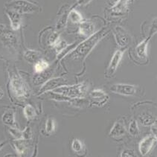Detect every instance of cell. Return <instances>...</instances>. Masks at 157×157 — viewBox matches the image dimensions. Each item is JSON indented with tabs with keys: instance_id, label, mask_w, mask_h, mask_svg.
Here are the masks:
<instances>
[{
	"instance_id": "cell-1",
	"label": "cell",
	"mask_w": 157,
	"mask_h": 157,
	"mask_svg": "<svg viewBox=\"0 0 157 157\" xmlns=\"http://www.w3.org/2000/svg\"><path fill=\"white\" fill-rule=\"evenodd\" d=\"M107 33L108 31L104 28L94 33L92 36L87 37L84 41L80 43L76 47L75 49L70 54L71 58L75 60H83L86 58Z\"/></svg>"
},
{
	"instance_id": "cell-2",
	"label": "cell",
	"mask_w": 157,
	"mask_h": 157,
	"mask_svg": "<svg viewBox=\"0 0 157 157\" xmlns=\"http://www.w3.org/2000/svg\"><path fill=\"white\" fill-rule=\"evenodd\" d=\"M86 84L82 83L76 85H62L52 90L54 93L69 98H81L85 96L87 92Z\"/></svg>"
},
{
	"instance_id": "cell-3",
	"label": "cell",
	"mask_w": 157,
	"mask_h": 157,
	"mask_svg": "<svg viewBox=\"0 0 157 157\" xmlns=\"http://www.w3.org/2000/svg\"><path fill=\"white\" fill-rule=\"evenodd\" d=\"M7 8L18 12L20 14L33 13L39 10V7L28 0H12L7 3Z\"/></svg>"
},
{
	"instance_id": "cell-4",
	"label": "cell",
	"mask_w": 157,
	"mask_h": 157,
	"mask_svg": "<svg viewBox=\"0 0 157 157\" xmlns=\"http://www.w3.org/2000/svg\"><path fill=\"white\" fill-rule=\"evenodd\" d=\"M10 88L13 94L18 98L27 97L29 91L25 82L19 75H14L10 81Z\"/></svg>"
},
{
	"instance_id": "cell-5",
	"label": "cell",
	"mask_w": 157,
	"mask_h": 157,
	"mask_svg": "<svg viewBox=\"0 0 157 157\" xmlns=\"http://www.w3.org/2000/svg\"><path fill=\"white\" fill-rule=\"evenodd\" d=\"M113 93L124 96H134L137 92V86L127 83H115L110 87Z\"/></svg>"
},
{
	"instance_id": "cell-6",
	"label": "cell",
	"mask_w": 157,
	"mask_h": 157,
	"mask_svg": "<svg viewBox=\"0 0 157 157\" xmlns=\"http://www.w3.org/2000/svg\"><path fill=\"white\" fill-rule=\"evenodd\" d=\"M115 40L120 48H125L130 42V36L128 32L121 26H116L113 29Z\"/></svg>"
},
{
	"instance_id": "cell-7",
	"label": "cell",
	"mask_w": 157,
	"mask_h": 157,
	"mask_svg": "<svg viewBox=\"0 0 157 157\" xmlns=\"http://www.w3.org/2000/svg\"><path fill=\"white\" fill-rule=\"evenodd\" d=\"M90 98L93 105L102 106L108 102L109 98L105 92L100 89H97V90H92L90 92Z\"/></svg>"
},
{
	"instance_id": "cell-8",
	"label": "cell",
	"mask_w": 157,
	"mask_h": 157,
	"mask_svg": "<svg viewBox=\"0 0 157 157\" xmlns=\"http://www.w3.org/2000/svg\"><path fill=\"white\" fill-rule=\"evenodd\" d=\"M124 53V51H122L121 49H118L114 52L109 63V66H108L107 71H106L108 77L113 76L116 73L117 69H118V66H119L120 63L121 62L122 58H123Z\"/></svg>"
},
{
	"instance_id": "cell-9",
	"label": "cell",
	"mask_w": 157,
	"mask_h": 157,
	"mask_svg": "<svg viewBox=\"0 0 157 157\" xmlns=\"http://www.w3.org/2000/svg\"><path fill=\"white\" fill-rule=\"evenodd\" d=\"M156 141V139L153 136V135L147 136L142 139L139 144V151L141 155L143 156H147L152 150Z\"/></svg>"
},
{
	"instance_id": "cell-10",
	"label": "cell",
	"mask_w": 157,
	"mask_h": 157,
	"mask_svg": "<svg viewBox=\"0 0 157 157\" xmlns=\"http://www.w3.org/2000/svg\"><path fill=\"white\" fill-rule=\"evenodd\" d=\"M66 80L63 78H50L47 81L43 86L40 89V93L43 94L44 92L52 91L55 89L57 88L58 86H62L64 83H65Z\"/></svg>"
},
{
	"instance_id": "cell-11",
	"label": "cell",
	"mask_w": 157,
	"mask_h": 157,
	"mask_svg": "<svg viewBox=\"0 0 157 157\" xmlns=\"http://www.w3.org/2000/svg\"><path fill=\"white\" fill-rule=\"evenodd\" d=\"M6 13L9 18L11 29L13 31L18 30L20 28L21 24H22V14L15 11V10L8 9V8L6 10Z\"/></svg>"
},
{
	"instance_id": "cell-12",
	"label": "cell",
	"mask_w": 157,
	"mask_h": 157,
	"mask_svg": "<svg viewBox=\"0 0 157 157\" xmlns=\"http://www.w3.org/2000/svg\"><path fill=\"white\" fill-rule=\"evenodd\" d=\"M150 38H145L139 43L135 48V54L139 59L142 60H145L147 58V48L149 45Z\"/></svg>"
},
{
	"instance_id": "cell-13",
	"label": "cell",
	"mask_w": 157,
	"mask_h": 157,
	"mask_svg": "<svg viewBox=\"0 0 157 157\" xmlns=\"http://www.w3.org/2000/svg\"><path fill=\"white\" fill-rule=\"evenodd\" d=\"M95 25L90 21H83L79 24V34L84 37H89L95 32Z\"/></svg>"
},
{
	"instance_id": "cell-14",
	"label": "cell",
	"mask_w": 157,
	"mask_h": 157,
	"mask_svg": "<svg viewBox=\"0 0 157 157\" xmlns=\"http://www.w3.org/2000/svg\"><path fill=\"white\" fill-rule=\"evenodd\" d=\"M53 74V69H47L46 70L41 73H37V75L33 78V83L34 85H40L43 83H46L48 79H50L51 76Z\"/></svg>"
},
{
	"instance_id": "cell-15",
	"label": "cell",
	"mask_w": 157,
	"mask_h": 157,
	"mask_svg": "<svg viewBox=\"0 0 157 157\" xmlns=\"http://www.w3.org/2000/svg\"><path fill=\"white\" fill-rule=\"evenodd\" d=\"M125 133H126V130L123 125L119 122H116L109 132V136L114 139H120L123 137Z\"/></svg>"
},
{
	"instance_id": "cell-16",
	"label": "cell",
	"mask_w": 157,
	"mask_h": 157,
	"mask_svg": "<svg viewBox=\"0 0 157 157\" xmlns=\"http://www.w3.org/2000/svg\"><path fill=\"white\" fill-rule=\"evenodd\" d=\"M139 119L141 124L145 127L151 126V125H153L157 121L156 118L153 115L147 113H144L141 114L139 117Z\"/></svg>"
},
{
	"instance_id": "cell-17",
	"label": "cell",
	"mask_w": 157,
	"mask_h": 157,
	"mask_svg": "<svg viewBox=\"0 0 157 157\" xmlns=\"http://www.w3.org/2000/svg\"><path fill=\"white\" fill-rule=\"evenodd\" d=\"M2 121L4 124L5 125H8V126L12 127H15L16 122L14 113L12 110L6 111L3 114L2 118Z\"/></svg>"
},
{
	"instance_id": "cell-18",
	"label": "cell",
	"mask_w": 157,
	"mask_h": 157,
	"mask_svg": "<svg viewBox=\"0 0 157 157\" xmlns=\"http://www.w3.org/2000/svg\"><path fill=\"white\" fill-rule=\"evenodd\" d=\"M68 19L74 24H80L83 21V16L75 8L71 9L68 13Z\"/></svg>"
},
{
	"instance_id": "cell-19",
	"label": "cell",
	"mask_w": 157,
	"mask_h": 157,
	"mask_svg": "<svg viewBox=\"0 0 157 157\" xmlns=\"http://www.w3.org/2000/svg\"><path fill=\"white\" fill-rule=\"evenodd\" d=\"M25 57L28 62L31 63H35L36 61L40 60V53L35 50L28 49L25 52Z\"/></svg>"
},
{
	"instance_id": "cell-20",
	"label": "cell",
	"mask_w": 157,
	"mask_h": 157,
	"mask_svg": "<svg viewBox=\"0 0 157 157\" xmlns=\"http://www.w3.org/2000/svg\"><path fill=\"white\" fill-rule=\"evenodd\" d=\"M128 8V3L122 1V0H117L116 4L111 8L112 11L116 13H123Z\"/></svg>"
},
{
	"instance_id": "cell-21",
	"label": "cell",
	"mask_w": 157,
	"mask_h": 157,
	"mask_svg": "<svg viewBox=\"0 0 157 157\" xmlns=\"http://www.w3.org/2000/svg\"><path fill=\"white\" fill-rule=\"evenodd\" d=\"M49 68V63L43 59H40L34 63V71L37 73H41Z\"/></svg>"
},
{
	"instance_id": "cell-22",
	"label": "cell",
	"mask_w": 157,
	"mask_h": 157,
	"mask_svg": "<svg viewBox=\"0 0 157 157\" xmlns=\"http://www.w3.org/2000/svg\"><path fill=\"white\" fill-rule=\"evenodd\" d=\"M13 146L19 155L24 154L26 151V144L25 142L22 139H18L13 141Z\"/></svg>"
},
{
	"instance_id": "cell-23",
	"label": "cell",
	"mask_w": 157,
	"mask_h": 157,
	"mask_svg": "<svg viewBox=\"0 0 157 157\" xmlns=\"http://www.w3.org/2000/svg\"><path fill=\"white\" fill-rule=\"evenodd\" d=\"M71 149L73 150L74 152L80 154L84 150V145L81 140L75 139L72 141V143H71Z\"/></svg>"
},
{
	"instance_id": "cell-24",
	"label": "cell",
	"mask_w": 157,
	"mask_h": 157,
	"mask_svg": "<svg viewBox=\"0 0 157 157\" xmlns=\"http://www.w3.org/2000/svg\"><path fill=\"white\" fill-rule=\"evenodd\" d=\"M23 113L24 116H25V117L28 120L32 119V118H34L36 115L35 109H34L32 106L30 105V104H28V105H26L25 107H24Z\"/></svg>"
},
{
	"instance_id": "cell-25",
	"label": "cell",
	"mask_w": 157,
	"mask_h": 157,
	"mask_svg": "<svg viewBox=\"0 0 157 157\" xmlns=\"http://www.w3.org/2000/svg\"><path fill=\"white\" fill-rule=\"evenodd\" d=\"M128 132L132 136H137L139 135V128L136 121L132 120L130 121L128 127Z\"/></svg>"
},
{
	"instance_id": "cell-26",
	"label": "cell",
	"mask_w": 157,
	"mask_h": 157,
	"mask_svg": "<svg viewBox=\"0 0 157 157\" xmlns=\"http://www.w3.org/2000/svg\"><path fill=\"white\" fill-rule=\"evenodd\" d=\"M60 40V35L57 32H52L48 38V43L49 46L54 47Z\"/></svg>"
},
{
	"instance_id": "cell-27",
	"label": "cell",
	"mask_w": 157,
	"mask_h": 157,
	"mask_svg": "<svg viewBox=\"0 0 157 157\" xmlns=\"http://www.w3.org/2000/svg\"><path fill=\"white\" fill-rule=\"evenodd\" d=\"M67 47L68 43H66L65 40H63L60 39V40L58 41V43H57L53 48L55 49L56 52H57L58 55H60L61 52L63 51V50H65Z\"/></svg>"
},
{
	"instance_id": "cell-28",
	"label": "cell",
	"mask_w": 157,
	"mask_h": 157,
	"mask_svg": "<svg viewBox=\"0 0 157 157\" xmlns=\"http://www.w3.org/2000/svg\"><path fill=\"white\" fill-rule=\"evenodd\" d=\"M157 34V17L154 18L151 23V26L149 29V34H148V38L151 39L155 34Z\"/></svg>"
},
{
	"instance_id": "cell-29",
	"label": "cell",
	"mask_w": 157,
	"mask_h": 157,
	"mask_svg": "<svg viewBox=\"0 0 157 157\" xmlns=\"http://www.w3.org/2000/svg\"><path fill=\"white\" fill-rule=\"evenodd\" d=\"M55 121L52 118H48L46 123V131L48 133H52L55 131Z\"/></svg>"
},
{
	"instance_id": "cell-30",
	"label": "cell",
	"mask_w": 157,
	"mask_h": 157,
	"mask_svg": "<svg viewBox=\"0 0 157 157\" xmlns=\"http://www.w3.org/2000/svg\"><path fill=\"white\" fill-rule=\"evenodd\" d=\"M9 132L12 135V136L14 137L16 139H22V132H21L20 130H19L18 129L16 128V127H10L9 128Z\"/></svg>"
},
{
	"instance_id": "cell-31",
	"label": "cell",
	"mask_w": 157,
	"mask_h": 157,
	"mask_svg": "<svg viewBox=\"0 0 157 157\" xmlns=\"http://www.w3.org/2000/svg\"><path fill=\"white\" fill-rule=\"evenodd\" d=\"M68 20V14H63L61 17V18L59 20L57 24V29H60L63 28L66 25V21Z\"/></svg>"
},
{
	"instance_id": "cell-32",
	"label": "cell",
	"mask_w": 157,
	"mask_h": 157,
	"mask_svg": "<svg viewBox=\"0 0 157 157\" xmlns=\"http://www.w3.org/2000/svg\"><path fill=\"white\" fill-rule=\"evenodd\" d=\"M121 156L123 157H132V156H136L135 151H132L131 149H126L121 153Z\"/></svg>"
},
{
	"instance_id": "cell-33",
	"label": "cell",
	"mask_w": 157,
	"mask_h": 157,
	"mask_svg": "<svg viewBox=\"0 0 157 157\" xmlns=\"http://www.w3.org/2000/svg\"><path fill=\"white\" fill-rule=\"evenodd\" d=\"M31 135H32V132H31V130L29 127H26L25 130L22 132V138L24 139H31Z\"/></svg>"
},
{
	"instance_id": "cell-34",
	"label": "cell",
	"mask_w": 157,
	"mask_h": 157,
	"mask_svg": "<svg viewBox=\"0 0 157 157\" xmlns=\"http://www.w3.org/2000/svg\"><path fill=\"white\" fill-rule=\"evenodd\" d=\"M151 132H152V135L156 139V140L157 141V121L153 124V125H151Z\"/></svg>"
},
{
	"instance_id": "cell-35",
	"label": "cell",
	"mask_w": 157,
	"mask_h": 157,
	"mask_svg": "<svg viewBox=\"0 0 157 157\" xmlns=\"http://www.w3.org/2000/svg\"><path fill=\"white\" fill-rule=\"evenodd\" d=\"M91 0H78L76 5H78V6H84L88 4L89 2H90Z\"/></svg>"
},
{
	"instance_id": "cell-36",
	"label": "cell",
	"mask_w": 157,
	"mask_h": 157,
	"mask_svg": "<svg viewBox=\"0 0 157 157\" xmlns=\"http://www.w3.org/2000/svg\"><path fill=\"white\" fill-rule=\"evenodd\" d=\"M3 95H4V92H3L2 89L0 88V99L3 97Z\"/></svg>"
},
{
	"instance_id": "cell-37",
	"label": "cell",
	"mask_w": 157,
	"mask_h": 157,
	"mask_svg": "<svg viewBox=\"0 0 157 157\" xmlns=\"http://www.w3.org/2000/svg\"><path fill=\"white\" fill-rule=\"evenodd\" d=\"M5 142H0V150L2 149L3 147H4V145L5 144Z\"/></svg>"
},
{
	"instance_id": "cell-38",
	"label": "cell",
	"mask_w": 157,
	"mask_h": 157,
	"mask_svg": "<svg viewBox=\"0 0 157 157\" xmlns=\"http://www.w3.org/2000/svg\"><path fill=\"white\" fill-rule=\"evenodd\" d=\"M122 1H124V2H127V3H128L129 2L132 1V0H122Z\"/></svg>"
},
{
	"instance_id": "cell-39",
	"label": "cell",
	"mask_w": 157,
	"mask_h": 157,
	"mask_svg": "<svg viewBox=\"0 0 157 157\" xmlns=\"http://www.w3.org/2000/svg\"><path fill=\"white\" fill-rule=\"evenodd\" d=\"M114 1H116H116H117V0H114Z\"/></svg>"
}]
</instances>
